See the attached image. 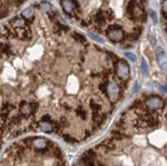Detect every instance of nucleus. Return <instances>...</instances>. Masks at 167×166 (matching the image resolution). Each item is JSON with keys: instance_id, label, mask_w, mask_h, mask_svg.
<instances>
[{"instance_id": "9d476101", "label": "nucleus", "mask_w": 167, "mask_h": 166, "mask_svg": "<svg viewBox=\"0 0 167 166\" xmlns=\"http://www.w3.org/2000/svg\"><path fill=\"white\" fill-rule=\"evenodd\" d=\"M22 16L27 19L29 18H31L34 16V8L29 7V8H27L26 9H24L22 13Z\"/></svg>"}, {"instance_id": "7ed1b4c3", "label": "nucleus", "mask_w": 167, "mask_h": 166, "mask_svg": "<svg viewBox=\"0 0 167 166\" xmlns=\"http://www.w3.org/2000/svg\"><path fill=\"white\" fill-rule=\"evenodd\" d=\"M106 91L110 101L115 102L119 97V94H120V88L118 84L116 83H110L106 88Z\"/></svg>"}, {"instance_id": "f8f14e48", "label": "nucleus", "mask_w": 167, "mask_h": 166, "mask_svg": "<svg viewBox=\"0 0 167 166\" xmlns=\"http://www.w3.org/2000/svg\"><path fill=\"white\" fill-rule=\"evenodd\" d=\"M88 36H89L92 39L97 41V42L100 43V44H104V39H103L102 38H99L98 35L94 34H92V33H88Z\"/></svg>"}, {"instance_id": "6ab92c4d", "label": "nucleus", "mask_w": 167, "mask_h": 166, "mask_svg": "<svg viewBox=\"0 0 167 166\" xmlns=\"http://www.w3.org/2000/svg\"><path fill=\"white\" fill-rule=\"evenodd\" d=\"M162 14H163V16H164V17H165V18H166V19H167V13L166 12H162Z\"/></svg>"}, {"instance_id": "4468645a", "label": "nucleus", "mask_w": 167, "mask_h": 166, "mask_svg": "<svg viewBox=\"0 0 167 166\" xmlns=\"http://www.w3.org/2000/svg\"><path fill=\"white\" fill-rule=\"evenodd\" d=\"M41 8H42V9H43V10H44V11H49V8H50V6L49 5V4H43V5H42V7H41Z\"/></svg>"}, {"instance_id": "a211bd4d", "label": "nucleus", "mask_w": 167, "mask_h": 166, "mask_svg": "<svg viewBox=\"0 0 167 166\" xmlns=\"http://www.w3.org/2000/svg\"><path fill=\"white\" fill-rule=\"evenodd\" d=\"M139 90V85L138 84L136 83V84H135V85H134V88H133V92H137Z\"/></svg>"}, {"instance_id": "f257e3e1", "label": "nucleus", "mask_w": 167, "mask_h": 166, "mask_svg": "<svg viewBox=\"0 0 167 166\" xmlns=\"http://www.w3.org/2000/svg\"><path fill=\"white\" fill-rule=\"evenodd\" d=\"M107 36L109 37L110 40L113 42H120L124 39L125 34L124 31L119 27V26H111L108 29Z\"/></svg>"}, {"instance_id": "9b49d317", "label": "nucleus", "mask_w": 167, "mask_h": 166, "mask_svg": "<svg viewBox=\"0 0 167 166\" xmlns=\"http://www.w3.org/2000/svg\"><path fill=\"white\" fill-rule=\"evenodd\" d=\"M140 68H141V71L143 73V75H148V65L146 61L144 60V58L141 60V65H140Z\"/></svg>"}, {"instance_id": "f03ea898", "label": "nucleus", "mask_w": 167, "mask_h": 166, "mask_svg": "<svg viewBox=\"0 0 167 166\" xmlns=\"http://www.w3.org/2000/svg\"><path fill=\"white\" fill-rule=\"evenodd\" d=\"M116 71L119 77L122 79H126L130 75V67L124 60H120L116 64Z\"/></svg>"}, {"instance_id": "6e6552de", "label": "nucleus", "mask_w": 167, "mask_h": 166, "mask_svg": "<svg viewBox=\"0 0 167 166\" xmlns=\"http://www.w3.org/2000/svg\"><path fill=\"white\" fill-rule=\"evenodd\" d=\"M62 4H63V8L66 12L72 11L73 8H75V4L74 0H63Z\"/></svg>"}, {"instance_id": "ddd939ff", "label": "nucleus", "mask_w": 167, "mask_h": 166, "mask_svg": "<svg viewBox=\"0 0 167 166\" xmlns=\"http://www.w3.org/2000/svg\"><path fill=\"white\" fill-rule=\"evenodd\" d=\"M125 55L129 59H130L132 62H135V61L136 60V56H135L134 53H130V52H125Z\"/></svg>"}, {"instance_id": "2eb2a0df", "label": "nucleus", "mask_w": 167, "mask_h": 166, "mask_svg": "<svg viewBox=\"0 0 167 166\" xmlns=\"http://www.w3.org/2000/svg\"><path fill=\"white\" fill-rule=\"evenodd\" d=\"M159 89L161 91L167 93V85H159Z\"/></svg>"}, {"instance_id": "1a4fd4ad", "label": "nucleus", "mask_w": 167, "mask_h": 166, "mask_svg": "<svg viewBox=\"0 0 167 166\" xmlns=\"http://www.w3.org/2000/svg\"><path fill=\"white\" fill-rule=\"evenodd\" d=\"M39 129L44 132H50L53 129V127L49 121H43L39 124Z\"/></svg>"}, {"instance_id": "39448f33", "label": "nucleus", "mask_w": 167, "mask_h": 166, "mask_svg": "<svg viewBox=\"0 0 167 166\" xmlns=\"http://www.w3.org/2000/svg\"><path fill=\"white\" fill-rule=\"evenodd\" d=\"M157 60L163 71L167 75V58L163 51H160L157 53Z\"/></svg>"}, {"instance_id": "423d86ee", "label": "nucleus", "mask_w": 167, "mask_h": 166, "mask_svg": "<svg viewBox=\"0 0 167 166\" xmlns=\"http://www.w3.org/2000/svg\"><path fill=\"white\" fill-rule=\"evenodd\" d=\"M35 107L33 104L31 103H25L21 105V108H20V111H21V114L24 116H29L34 111H35Z\"/></svg>"}, {"instance_id": "20e7f679", "label": "nucleus", "mask_w": 167, "mask_h": 166, "mask_svg": "<svg viewBox=\"0 0 167 166\" xmlns=\"http://www.w3.org/2000/svg\"><path fill=\"white\" fill-rule=\"evenodd\" d=\"M146 105L150 109L156 110V109H161L164 106V101L159 97L150 98L146 100Z\"/></svg>"}, {"instance_id": "dca6fc26", "label": "nucleus", "mask_w": 167, "mask_h": 166, "mask_svg": "<svg viewBox=\"0 0 167 166\" xmlns=\"http://www.w3.org/2000/svg\"><path fill=\"white\" fill-rule=\"evenodd\" d=\"M150 15H151V18H152V19L154 20V22L155 23H157V18H156V14L154 13L153 11L150 12Z\"/></svg>"}, {"instance_id": "0eeeda50", "label": "nucleus", "mask_w": 167, "mask_h": 166, "mask_svg": "<svg viewBox=\"0 0 167 166\" xmlns=\"http://www.w3.org/2000/svg\"><path fill=\"white\" fill-rule=\"evenodd\" d=\"M34 145L37 149H45L48 145V142L45 139H43V138H39V139H36L35 141H34Z\"/></svg>"}, {"instance_id": "f3484780", "label": "nucleus", "mask_w": 167, "mask_h": 166, "mask_svg": "<svg viewBox=\"0 0 167 166\" xmlns=\"http://www.w3.org/2000/svg\"><path fill=\"white\" fill-rule=\"evenodd\" d=\"M163 11L167 13V0H164V3H163Z\"/></svg>"}]
</instances>
